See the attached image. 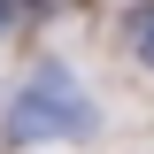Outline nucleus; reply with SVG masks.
Listing matches in <instances>:
<instances>
[{
    "label": "nucleus",
    "mask_w": 154,
    "mask_h": 154,
    "mask_svg": "<svg viewBox=\"0 0 154 154\" xmlns=\"http://www.w3.org/2000/svg\"><path fill=\"white\" fill-rule=\"evenodd\" d=\"M123 38H131V54L154 69V0H139L131 16H123Z\"/></svg>",
    "instance_id": "obj_2"
},
{
    "label": "nucleus",
    "mask_w": 154,
    "mask_h": 154,
    "mask_svg": "<svg viewBox=\"0 0 154 154\" xmlns=\"http://www.w3.org/2000/svg\"><path fill=\"white\" fill-rule=\"evenodd\" d=\"M16 16H31V0H0V31H8Z\"/></svg>",
    "instance_id": "obj_3"
},
{
    "label": "nucleus",
    "mask_w": 154,
    "mask_h": 154,
    "mask_svg": "<svg viewBox=\"0 0 154 154\" xmlns=\"http://www.w3.org/2000/svg\"><path fill=\"white\" fill-rule=\"evenodd\" d=\"M0 139H8V154H31V146H85V139H100V108L93 93L77 85V69L62 54L31 62V77L16 85V100H8V116H0Z\"/></svg>",
    "instance_id": "obj_1"
}]
</instances>
